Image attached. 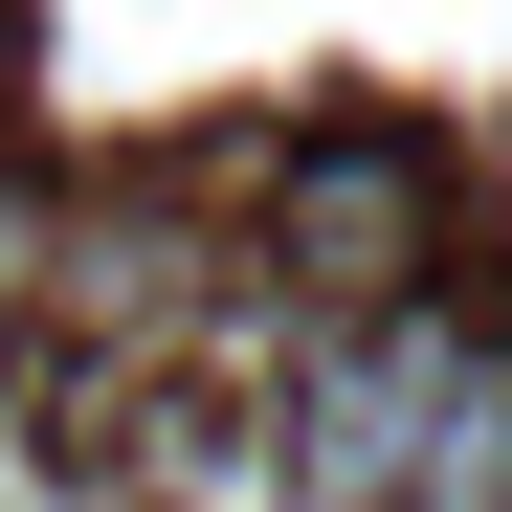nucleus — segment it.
<instances>
[{"label":"nucleus","instance_id":"2","mask_svg":"<svg viewBox=\"0 0 512 512\" xmlns=\"http://www.w3.org/2000/svg\"><path fill=\"white\" fill-rule=\"evenodd\" d=\"M45 245H67V201L23 179V156H0V312H45Z\"/></svg>","mask_w":512,"mask_h":512},{"label":"nucleus","instance_id":"1","mask_svg":"<svg viewBox=\"0 0 512 512\" xmlns=\"http://www.w3.org/2000/svg\"><path fill=\"white\" fill-rule=\"evenodd\" d=\"M423 245H446V179H423V134H312L290 179H268V268L312 334H379L423 312Z\"/></svg>","mask_w":512,"mask_h":512}]
</instances>
